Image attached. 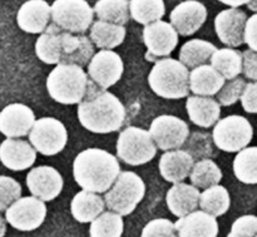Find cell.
I'll return each mask as SVG.
<instances>
[{
    "mask_svg": "<svg viewBox=\"0 0 257 237\" xmlns=\"http://www.w3.org/2000/svg\"><path fill=\"white\" fill-rule=\"evenodd\" d=\"M78 120L93 133L119 131L125 121V108L113 93L102 89L90 80L88 93L78 104Z\"/></svg>",
    "mask_w": 257,
    "mask_h": 237,
    "instance_id": "1",
    "label": "cell"
},
{
    "mask_svg": "<svg viewBox=\"0 0 257 237\" xmlns=\"http://www.w3.org/2000/svg\"><path fill=\"white\" fill-rule=\"evenodd\" d=\"M119 175L120 166L117 157L99 148L82 151L73 162L75 182L89 192H107Z\"/></svg>",
    "mask_w": 257,
    "mask_h": 237,
    "instance_id": "2",
    "label": "cell"
},
{
    "mask_svg": "<svg viewBox=\"0 0 257 237\" xmlns=\"http://www.w3.org/2000/svg\"><path fill=\"white\" fill-rule=\"evenodd\" d=\"M90 79L82 67L75 64H57L47 78L50 97L62 104H79L85 98Z\"/></svg>",
    "mask_w": 257,
    "mask_h": 237,
    "instance_id": "3",
    "label": "cell"
},
{
    "mask_svg": "<svg viewBox=\"0 0 257 237\" xmlns=\"http://www.w3.org/2000/svg\"><path fill=\"white\" fill-rule=\"evenodd\" d=\"M151 89L166 99H181L190 93V72L180 60L163 58L156 62L148 75Z\"/></svg>",
    "mask_w": 257,
    "mask_h": 237,
    "instance_id": "4",
    "label": "cell"
},
{
    "mask_svg": "<svg viewBox=\"0 0 257 237\" xmlns=\"http://www.w3.org/2000/svg\"><path fill=\"white\" fill-rule=\"evenodd\" d=\"M146 185L135 172H120L114 185L104 195V202L109 210L120 216H128L143 200Z\"/></svg>",
    "mask_w": 257,
    "mask_h": 237,
    "instance_id": "5",
    "label": "cell"
},
{
    "mask_svg": "<svg viewBox=\"0 0 257 237\" xmlns=\"http://www.w3.org/2000/svg\"><path fill=\"white\" fill-rule=\"evenodd\" d=\"M157 146L150 131L138 127H127L117 140V157L130 166L146 165L156 157Z\"/></svg>",
    "mask_w": 257,
    "mask_h": 237,
    "instance_id": "6",
    "label": "cell"
},
{
    "mask_svg": "<svg viewBox=\"0 0 257 237\" xmlns=\"http://www.w3.org/2000/svg\"><path fill=\"white\" fill-rule=\"evenodd\" d=\"M94 9L87 0H55L52 20L57 27L72 34H84L93 24Z\"/></svg>",
    "mask_w": 257,
    "mask_h": 237,
    "instance_id": "7",
    "label": "cell"
},
{
    "mask_svg": "<svg viewBox=\"0 0 257 237\" xmlns=\"http://www.w3.org/2000/svg\"><path fill=\"white\" fill-rule=\"evenodd\" d=\"M253 137L251 123L242 115H228L216 123L212 140L216 147L225 152H240L247 147Z\"/></svg>",
    "mask_w": 257,
    "mask_h": 237,
    "instance_id": "8",
    "label": "cell"
},
{
    "mask_svg": "<svg viewBox=\"0 0 257 237\" xmlns=\"http://www.w3.org/2000/svg\"><path fill=\"white\" fill-rule=\"evenodd\" d=\"M29 142L43 156H55L64 150L68 142V132L60 121L44 117L35 121L29 133Z\"/></svg>",
    "mask_w": 257,
    "mask_h": 237,
    "instance_id": "9",
    "label": "cell"
},
{
    "mask_svg": "<svg viewBox=\"0 0 257 237\" xmlns=\"http://www.w3.org/2000/svg\"><path fill=\"white\" fill-rule=\"evenodd\" d=\"M47 216L44 201L34 197H20L7 211L5 220L19 231H34L42 226Z\"/></svg>",
    "mask_w": 257,
    "mask_h": 237,
    "instance_id": "10",
    "label": "cell"
},
{
    "mask_svg": "<svg viewBox=\"0 0 257 237\" xmlns=\"http://www.w3.org/2000/svg\"><path fill=\"white\" fill-rule=\"evenodd\" d=\"M151 137L160 150H178L190 136V128L185 121L175 115L163 114L155 118L150 127Z\"/></svg>",
    "mask_w": 257,
    "mask_h": 237,
    "instance_id": "11",
    "label": "cell"
},
{
    "mask_svg": "<svg viewBox=\"0 0 257 237\" xmlns=\"http://www.w3.org/2000/svg\"><path fill=\"white\" fill-rule=\"evenodd\" d=\"M143 42L147 47L146 59L156 60L167 57L178 44V33L172 24L163 20L146 25L143 29Z\"/></svg>",
    "mask_w": 257,
    "mask_h": 237,
    "instance_id": "12",
    "label": "cell"
},
{
    "mask_svg": "<svg viewBox=\"0 0 257 237\" xmlns=\"http://www.w3.org/2000/svg\"><path fill=\"white\" fill-rule=\"evenodd\" d=\"M123 70L122 58L113 50H99L88 64L89 79L102 89L114 85L122 78Z\"/></svg>",
    "mask_w": 257,
    "mask_h": 237,
    "instance_id": "13",
    "label": "cell"
},
{
    "mask_svg": "<svg viewBox=\"0 0 257 237\" xmlns=\"http://www.w3.org/2000/svg\"><path fill=\"white\" fill-rule=\"evenodd\" d=\"M247 15L238 8H230L218 13L215 18V30L218 39L227 47H240L245 43Z\"/></svg>",
    "mask_w": 257,
    "mask_h": 237,
    "instance_id": "14",
    "label": "cell"
},
{
    "mask_svg": "<svg viewBox=\"0 0 257 237\" xmlns=\"http://www.w3.org/2000/svg\"><path fill=\"white\" fill-rule=\"evenodd\" d=\"M63 177L55 168L50 166H39L29 171L27 186L34 197L42 201H53L63 190Z\"/></svg>",
    "mask_w": 257,
    "mask_h": 237,
    "instance_id": "15",
    "label": "cell"
},
{
    "mask_svg": "<svg viewBox=\"0 0 257 237\" xmlns=\"http://www.w3.org/2000/svg\"><path fill=\"white\" fill-rule=\"evenodd\" d=\"M207 19V9L197 0H186L180 3L171 12L170 20L176 32L182 37L195 34L205 24Z\"/></svg>",
    "mask_w": 257,
    "mask_h": 237,
    "instance_id": "16",
    "label": "cell"
},
{
    "mask_svg": "<svg viewBox=\"0 0 257 237\" xmlns=\"http://www.w3.org/2000/svg\"><path fill=\"white\" fill-rule=\"evenodd\" d=\"M35 123L34 112L28 105L13 103L0 112V132L8 138L25 137Z\"/></svg>",
    "mask_w": 257,
    "mask_h": 237,
    "instance_id": "17",
    "label": "cell"
},
{
    "mask_svg": "<svg viewBox=\"0 0 257 237\" xmlns=\"http://www.w3.org/2000/svg\"><path fill=\"white\" fill-rule=\"evenodd\" d=\"M37 151L32 143L19 138H7L0 145V162L12 171H24L34 165Z\"/></svg>",
    "mask_w": 257,
    "mask_h": 237,
    "instance_id": "18",
    "label": "cell"
},
{
    "mask_svg": "<svg viewBox=\"0 0 257 237\" xmlns=\"http://www.w3.org/2000/svg\"><path fill=\"white\" fill-rule=\"evenodd\" d=\"M52 19V5L45 0H28L20 7L17 14L19 28L30 34L44 33Z\"/></svg>",
    "mask_w": 257,
    "mask_h": 237,
    "instance_id": "19",
    "label": "cell"
},
{
    "mask_svg": "<svg viewBox=\"0 0 257 237\" xmlns=\"http://www.w3.org/2000/svg\"><path fill=\"white\" fill-rule=\"evenodd\" d=\"M94 57V44L84 34H72L63 30L62 64H75L84 67Z\"/></svg>",
    "mask_w": 257,
    "mask_h": 237,
    "instance_id": "20",
    "label": "cell"
},
{
    "mask_svg": "<svg viewBox=\"0 0 257 237\" xmlns=\"http://www.w3.org/2000/svg\"><path fill=\"white\" fill-rule=\"evenodd\" d=\"M193 156L183 150L167 151L161 157L158 168L160 173L167 182L181 183L190 177L193 168Z\"/></svg>",
    "mask_w": 257,
    "mask_h": 237,
    "instance_id": "21",
    "label": "cell"
},
{
    "mask_svg": "<svg viewBox=\"0 0 257 237\" xmlns=\"http://www.w3.org/2000/svg\"><path fill=\"white\" fill-rule=\"evenodd\" d=\"M201 193L197 187L187 183H175L166 195V202L171 212L177 217H185L200 207Z\"/></svg>",
    "mask_w": 257,
    "mask_h": 237,
    "instance_id": "22",
    "label": "cell"
},
{
    "mask_svg": "<svg viewBox=\"0 0 257 237\" xmlns=\"http://www.w3.org/2000/svg\"><path fill=\"white\" fill-rule=\"evenodd\" d=\"M178 237H217L218 223L216 217L205 211H195L181 217L175 223Z\"/></svg>",
    "mask_w": 257,
    "mask_h": 237,
    "instance_id": "23",
    "label": "cell"
},
{
    "mask_svg": "<svg viewBox=\"0 0 257 237\" xmlns=\"http://www.w3.org/2000/svg\"><path fill=\"white\" fill-rule=\"evenodd\" d=\"M186 109L191 122L202 128L213 127L221 115V104L211 97H188L186 100Z\"/></svg>",
    "mask_w": 257,
    "mask_h": 237,
    "instance_id": "24",
    "label": "cell"
},
{
    "mask_svg": "<svg viewBox=\"0 0 257 237\" xmlns=\"http://www.w3.org/2000/svg\"><path fill=\"white\" fill-rule=\"evenodd\" d=\"M225 80L212 65H201L190 73V89L196 95L212 97L222 89Z\"/></svg>",
    "mask_w": 257,
    "mask_h": 237,
    "instance_id": "25",
    "label": "cell"
},
{
    "mask_svg": "<svg viewBox=\"0 0 257 237\" xmlns=\"http://www.w3.org/2000/svg\"><path fill=\"white\" fill-rule=\"evenodd\" d=\"M105 208V202L99 195L89 191H80L73 197L70 203L72 215L78 222H93L99 217Z\"/></svg>",
    "mask_w": 257,
    "mask_h": 237,
    "instance_id": "26",
    "label": "cell"
},
{
    "mask_svg": "<svg viewBox=\"0 0 257 237\" xmlns=\"http://www.w3.org/2000/svg\"><path fill=\"white\" fill-rule=\"evenodd\" d=\"M63 30L52 23L35 42V54L45 64H59Z\"/></svg>",
    "mask_w": 257,
    "mask_h": 237,
    "instance_id": "27",
    "label": "cell"
},
{
    "mask_svg": "<svg viewBox=\"0 0 257 237\" xmlns=\"http://www.w3.org/2000/svg\"><path fill=\"white\" fill-rule=\"evenodd\" d=\"M125 28L123 25L97 20L90 27L89 38L94 47L112 50L119 47L125 38Z\"/></svg>",
    "mask_w": 257,
    "mask_h": 237,
    "instance_id": "28",
    "label": "cell"
},
{
    "mask_svg": "<svg viewBox=\"0 0 257 237\" xmlns=\"http://www.w3.org/2000/svg\"><path fill=\"white\" fill-rule=\"evenodd\" d=\"M211 65L222 75L225 79H235L242 73L243 58L242 52L235 48L217 49L211 58Z\"/></svg>",
    "mask_w": 257,
    "mask_h": 237,
    "instance_id": "29",
    "label": "cell"
},
{
    "mask_svg": "<svg viewBox=\"0 0 257 237\" xmlns=\"http://www.w3.org/2000/svg\"><path fill=\"white\" fill-rule=\"evenodd\" d=\"M217 50L215 44L202 39H191L181 47L180 62L187 68H195L205 65L206 62L211 60L213 53Z\"/></svg>",
    "mask_w": 257,
    "mask_h": 237,
    "instance_id": "30",
    "label": "cell"
},
{
    "mask_svg": "<svg viewBox=\"0 0 257 237\" xmlns=\"http://www.w3.org/2000/svg\"><path fill=\"white\" fill-rule=\"evenodd\" d=\"M231 206L230 193L223 186L216 185L201 193L200 207L213 217L225 215Z\"/></svg>",
    "mask_w": 257,
    "mask_h": 237,
    "instance_id": "31",
    "label": "cell"
},
{
    "mask_svg": "<svg viewBox=\"0 0 257 237\" xmlns=\"http://www.w3.org/2000/svg\"><path fill=\"white\" fill-rule=\"evenodd\" d=\"M94 13L98 20L124 25L130 20V2L128 0H98L94 4Z\"/></svg>",
    "mask_w": 257,
    "mask_h": 237,
    "instance_id": "32",
    "label": "cell"
},
{
    "mask_svg": "<svg viewBox=\"0 0 257 237\" xmlns=\"http://www.w3.org/2000/svg\"><path fill=\"white\" fill-rule=\"evenodd\" d=\"M131 18L143 25L152 24L163 18L166 13L163 0H131Z\"/></svg>",
    "mask_w": 257,
    "mask_h": 237,
    "instance_id": "33",
    "label": "cell"
},
{
    "mask_svg": "<svg viewBox=\"0 0 257 237\" xmlns=\"http://www.w3.org/2000/svg\"><path fill=\"white\" fill-rule=\"evenodd\" d=\"M236 178L246 185H257V147H246L233 160Z\"/></svg>",
    "mask_w": 257,
    "mask_h": 237,
    "instance_id": "34",
    "label": "cell"
},
{
    "mask_svg": "<svg viewBox=\"0 0 257 237\" xmlns=\"http://www.w3.org/2000/svg\"><path fill=\"white\" fill-rule=\"evenodd\" d=\"M190 178L195 187L207 190L220 183L222 180V171L212 160L203 158L193 165Z\"/></svg>",
    "mask_w": 257,
    "mask_h": 237,
    "instance_id": "35",
    "label": "cell"
},
{
    "mask_svg": "<svg viewBox=\"0 0 257 237\" xmlns=\"http://www.w3.org/2000/svg\"><path fill=\"white\" fill-rule=\"evenodd\" d=\"M123 223L122 216L115 212H103L95 218L89 227L90 237H122Z\"/></svg>",
    "mask_w": 257,
    "mask_h": 237,
    "instance_id": "36",
    "label": "cell"
},
{
    "mask_svg": "<svg viewBox=\"0 0 257 237\" xmlns=\"http://www.w3.org/2000/svg\"><path fill=\"white\" fill-rule=\"evenodd\" d=\"M22 196V186L14 178L0 176V211H7Z\"/></svg>",
    "mask_w": 257,
    "mask_h": 237,
    "instance_id": "37",
    "label": "cell"
},
{
    "mask_svg": "<svg viewBox=\"0 0 257 237\" xmlns=\"http://www.w3.org/2000/svg\"><path fill=\"white\" fill-rule=\"evenodd\" d=\"M246 87V83L243 78H235V79L228 80L222 87V89L217 93V99L221 105L225 107H230V105L235 104L238 99H241L243 89Z\"/></svg>",
    "mask_w": 257,
    "mask_h": 237,
    "instance_id": "38",
    "label": "cell"
},
{
    "mask_svg": "<svg viewBox=\"0 0 257 237\" xmlns=\"http://www.w3.org/2000/svg\"><path fill=\"white\" fill-rule=\"evenodd\" d=\"M141 237H178L175 223L167 218H156L143 227Z\"/></svg>",
    "mask_w": 257,
    "mask_h": 237,
    "instance_id": "39",
    "label": "cell"
},
{
    "mask_svg": "<svg viewBox=\"0 0 257 237\" xmlns=\"http://www.w3.org/2000/svg\"><path fill=\"white\" fill-rule=\"evenodd\" d=\"M231 232L241 237H255L257 235V217L253 215L241 216L232 223Z\"/></svg>",
    "mask_w": 257,
    "mask_h": 237,
    "instance_id": "40",
    "label": "cell"
},
{
    "mask_svg": "<svg viewBox=\"0 0 257 237\" xmlns=\"http://www.w3.org/2000/svg\"><path fill=\"white\" fill-rule=\"evenodd\" d=\"M241 103L247 113H257V82L246 84L241 95Z\"/></svg>",
    "mask_w": 257,
    "mask_h": 237,
    "instance_id": "41",
    "label": "cell"
},
{
    "mask_svg": "<svg viewBox=\"0 0 257 237\" xmlns=\"http://www.w3.org/2000/svg\"><path fill=\"white\" fill-rule=\"evenodd\" d=\"M243 67L242 73L246 78L257 80V52L247 49L242 53Z\"/></svg>",
    "mask_w": 257,
    "mask_h": 237,
    "instance_id": "42",
    "label": "cell"
},
{
    "mask_svg": "<svg viewBox=\"0 0 257 237\" xmlns=\"http://www.w3.org/2000/svg\"><path fill=\"white\" fill-rule=\"evenodd\" d=\"M245 43L251 50L257 52V13L248 18L246 23Z\"/></svg>",
    "mask_w": 257,
    "mask_h": 237,
    "instance_id": "43",
    "label": "cell"
},
{
    "mask_svg": "<svg viewBox=\"0 0 257 237\" xmlns=\"http://www.w3.org/2000/svg\"><path fill=\"white\" fill-rule=\"evenodd\" d=\"M218 2H221L225 5H228V7L231 8H238L242 7V5L245 4H248L251 0H218Z\"/></svg>",
    "mask_w": 257,
    "mask_h": 237,
    "instance_id": "44",
    "label": "cell"
},
{
    "mask_svg": "<svg viewBox=\"0 0 257 237\" xmlns=\"http://www.w3.org/2000/svg\"><path fill=\"white\" fill-rule=\"evenodd\" d=\"M7 233V220L0 215V237H4Z\"/></svg>",
    "mask_w": 257,
    "mask_h": 237,
    "instance_id": "45",
    "label": "cell"
},
{
    "mask_svg": "<svg viewBox=\"0 0 257 237\" xmlns=\"http://www.w3.org/2000/svg\"><path fill=\"white\" fill-rule=\"evenodd\" d=\"M248 9L251 10H255V12H257V0H251L250 3H248Z\"/></svg>",
    "mask_w": 257,
    "mask_h": 237,
    "instance_id": "46",
    "label": "cell"
},
{
    "mask_svg": "<svg viewBox=\"0 0 257 237\" xmlns=\"http://www.w3.org/2000/svg\"><path fill=\"white\" fill-rule=\"evenodd\" d=\"M227 237H241V236H238V235H236V233H232V232H230L227 235Z\"/></svg>",
    "mask_w": 257,
    "mask_h": 237,
    "instance_id": "47",
    "label": "cell"
},
{
    "mask_svg": "<svg viewBox=\"0 0 257 237\" xmlns=\"http://www.w3.org/2000/svg\"><path fill=\"white\" fill-rule=\"evenodd\" d=\"M255 237H257V235H256V236H255Z\"/></svg>",
    "mask_w": 257,
    "mask_h": 237,
    "instance_id": "48",
    "label": "cell"
}]
</instances>
